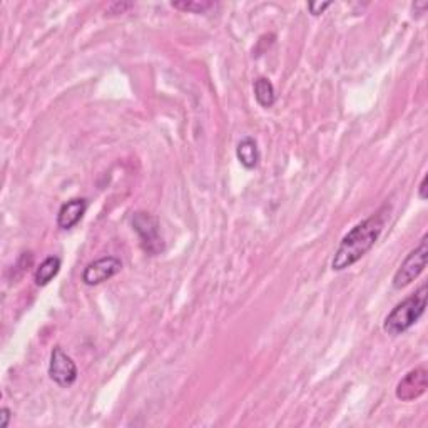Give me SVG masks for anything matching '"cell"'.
<instances>
[{
    "instance_id": "cell-3",
    "label": "cell",
    "mask_w": 428,
    "mask_h": 428,
    "mask_svg": "<svg viewBox=\"0 0 428 428\" xmlns=\"http://www.w3.org/2000/svg\"><path fill=\"white\" fill-rule=\"evenodd\" d=\"M427 260H428V236L425 235L422 238L420 245L415 250L408 253L405 260L397 270L395 276H393V288L402 290L405 288L415 281L427 268Z\"/></svg>"
},
{
    "instance_id": "cell-12",
    "label": "cell",
    "mask_w": 428,
    "mask_h": 428,
    "mask_svg": "<svg viewBox=\"0 0 428 428\" xmlns=\"http://www.w3.org/2000/svg\"><path fill=\"white\" fill-rule=\"evenodd\" d=\"M171 7L183 12L203 14L209 11L211 7H214V4L208 2V0H181V2H171Z\"/></svg>"
},
{
    "instance_id": "cell-16",
    "label": "cell",
    "mask_w": 428,
    "mask_h": 428,
    "mask_svg": "<svg viewBox=\"0 0 428 428\" xmlns=\"http://www.w3.org/2000/svg\"><path fill=\"white\" fill-rule=\"evenodd\" d=\"M427 179H428V176L425 174L420 183V188H418V198L420 199H427Z\"/></svg>"
},
{
    "instance_id": "cell-13",
    "label": "cell",
    "mask_w": 428,
    "mask_h": 428,
    "mask_svg": "<svg viewBox=\"0 0 428 428\" xmlns=\"http://www.w3.org/2000/svg\"><path fill=\"white\" fill-rule=\"evenodd\" d=\"M134 4H129V2H116V4H111L109 7H107V12L109 14H124L126 11H129V9H133Z\"/></svg>"
},
{
    "instance_id": "cell-2",
    "label": "cell",
    "mask_w": 428,
    "mask_h": 428,
    "mask_svg": "<svg viewBox=\"0 0 428 428\" xmlns=\"http://www.w3.org/2000/svg\"><path fill=\"white\" fill-rule=\"evenodd\" d=\"M427 296L428 286L423 285L418 288L415 295H412L410 298L398 303L395 308L388 313L385 321H383V330H385V333L392 335V337H398V335H403L408 332L413 325L418 323V320L425 313Z\"/></svg>"
},
{
    "instance_id": "cell-15",
    "label": "cell",
    "mask_w": 428,
    "mask_h": 428,
    "mask_svg": "<svg viewBox=\"0 0 428 428\" xmlns=\"http://www.w3.org/2000/svg\"><path fill=\"white\" fill-rule=\"evenodd\" d=\"M12 418V412L9 410L7 407H4L2 410H0V428H7L9 423H11Z\"/></svg>"
},
{
    "instance_id": "cell-5",
    "label": "cell",
    "mask_w": 428,
    "mask_h": 428,
    "mask_svg": "<svg viewBox=\"0 0 428 428\" xmlns=\"http://www.w3.org/2000/svg\"><path fill=\"white\" fill-rule=\"evenodd\" d=\"M77 365L62 347H56L51 353L49 362V377L51 380L62 388L71 387L77 380Z\"/></svg>"
},
{
    "instance_id": "cell-11",
    "label": "cell",
    "mask_w": 428,
    "mask_h": 428,
    "mask_svg": "<svg viewBox=\"0 0 428 428\" xmlns=\"http://www.w3.org/2000/svg\"><path fill=\"white\" fill-rule=\"evenodd\" d=\"M255 97L258 101V104L261 107H271L276 101V92H275V86L273 82L266 77H258L255 81Z\"/></svg>"
},
{
    "instance_id": "cell-9",
    "label": "cell",
    "mask_w": 428,
    "mask_h": 428,
    "mask_svg": "<svg viewBox=\"0 0 428 428\" xmlns=\"http://www.w3.org/2000/svg\"><path fill=\"white\" fill-rule=\"evenodd\" d=\"M236 156L243 168L255 169L260 163V149H258L256 141L253 138L243 139L236 148Z\"/></svg>"
},
{
    "instance_id": "cell-7",
    "label": "cell",
    "mask_w": 428,
    "mask_h": 428,
    "mask_svg": "<svg viewBox=\"0 0 428 428\" xmlns=\"http://www.w3.org/2000/svg\"><path fill=\"white\" fill-rule=\"evenodd\" d=\"M428 373L425 368H415L408 372L405 377L398 382L395 395L402 402H412L420 398L427 392Z\"/></svg>"
},
{
    "instance_id": "cell-8",
    "label": "cell",
    "mask_w": 428,
    "mask_h": 428,
    "mask_svg": "<svg viewBox=\"0 0 428 428\" xmlns=\"http://www.w3.org/2000/svg\"><path fill=\"white\" fill-rule=\"evenodd\" d=\"M87 211V199L76 198L64 203L57 213V226L61 230H72Z\"/></svg>"
},
{
    "instance_id": "cell-6",
    "label": "cell",
    "mask_w": 428,
    "mask_h": 428,
    "mask_svg": "<svg viewBox=\"0 0 428 428\" xmlns=\"http://www.w3.org/2000/svg\"><path fill=\"white\" fill-rule=\"evenodd\" d=\"M123 270V261L116 256H104L86 266L82 271V283L87 286H96L111 280Z\"/></svg>"
},
{
    "instance_id": "cell-1",
    "label": "cell",
    "mask_w": 428,
    "mask_h": 428,
    "mask_svg": "<svg viewBox=\"0 0 428 428\" xmlns=\"http://www.w3.org/2000/svg\"><path fill=\"white\" fill-rule=\"evenodd\" d=\"M390 208L383 206L378 209L372 216L358 223L357 226L352 228L343 240L340 241V246L335 253L332 261L333 271H343L347 268L353 266L355 263L362 260L367 253L374 246V243L380 238L383 228L387 225L388 216H390Z\"/></svg>"
},
{
    "instance_id": "cell-10",
    "label": "cell",
    "mask_w": 428,
    "mask_h": 428,
    "mask_svg": "<svg viewBox=\"0 0 428 428\" xmlns=\"http://www.w3.org/2000/svg\"><path fill=\"white\" fill-rule=\"evenodd\" d=\"M59 270H61V258L57 256L46 258L36 271V285L47 286L54 278H56L57 273H59Z\"/></svg>"
},
{
    "instance_id": "cell-4",
    "label": "cell",
    "mask_w": 428,
    "mask_h": 428,
    "mask_svg": "<svg viewBox=\"0 0 428 428\" xmlns=\"http://www.w3.org/2000/svg\"><path fill=\"white\" fill-rule=\"evenodd\" d=\"M133 228L138 233L141 246L151 256H158L164 250L159 220L146 211H138L133 216Z\"/></svg>"
},
{
    "instance_id": "cell-14",
    "label": "cell",
    "mask_w": 428,
    "mask_h": 428,
    "mask_svg": "<svg viewBox=\"0 0 428 428\" xmlns=\"http://www.w3.org/2000/svg\"><path fill=\"white\" fill-rule=\"evenodd\" d=\"M332 6V2H310L308 4V9L311 12V16H320V14H323L327 9Z\"/></svg>"
}]
</instances>
